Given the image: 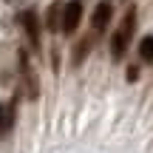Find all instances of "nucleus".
Masks as SVG:
<instances>
[{"label":"nucleus","mask_w":153,"mask_h":153,"mask_svg":"<svg viewBox=\"0 0 153 153\" xmlns=\"http://www.w3.org/2000/svg\"><path fill=\"white\" fill-rule=\"evenodd\" d=\"M133 31H136V9H128L125 11V17L119 20V26H116V31L111 34V57H114V62H119L122 57H125V51H128V45H131V37H133Z\"/></svg>","instance_id":"f257e3e1"},{"label":"nucleus","mask_w":153,"mask_h":153,"mask_svg":"<svg viewBox=\"0 0 153 153\" xmlns=\"http://www.w3.org/2000/svg\"><path fill=\"white\" fill-rule=\"evenodd\" d=\"M17 62H20V76H23V85H26V97L28 99H37L40 97V82H37V76H34V68H31V62H28V54L26 51H17Z\"/></svg>","instance_id":"f03ea898"},{"label":"nucleus","mask_w":153,"mask_h":153,"mask_svg":"<svg viewBox=\"0 0 153 153\" xmlns=\"http://www.w3.org/2000/svg\"><path fill=\"white\" fill-rule=\"evenodd\" d=\"M111 17H114V6H111L108 0L97 3V9H94V14H91V34H94V37H102V34H105Z\"/></svg>","instance_id":"7ed1b4c3"},{"label":"nucleus","mask_w":153,"mask_h":153,"mask_svg":"<svg viewBox=\"0 0 153 153\" xmlns=\"http://www.w3.org/2000/svg\"><path fill=\"white\" fill-rule=\"evenodd\" d=\"M82 20V0H68L62 9V34H74Z\"/></svg>","instance_id":"20e7f679"},{"label":"nucleus","mask_w":153,"mask_h":153,"mask_svg":"<svg viewBox=\"0 0 153 153\" xmlns=\"http://www.w3.org/2000/svg\"><path fill=\"white\" fill-rule=\"evenodd\" d=\"M20 26H23V31H26V37H28V45H31L34 51H40V20H37V14L34 11H20Z\"/></svg>","instance_id":"39448f33"},{"label":"nucleus","mask_w":153,"mask_h":153,"mask_svg":"<svg viewBox=\"0 0 153 153\" xmlns=\"http://www.w3.org/2000/svg\"><path fill=\"white\" fill-rule=\"evenodd\" d=\"M62 9H65L62 0H57V3L48 6V14H45V28H48V31H60L62 28Z\"/></svg>","instance_id":"423d86ee"},{"label":"nucleus","mask_w":153,"mask_h":153,"mask_svg":"<svg viewBox=\"0 0 153 153\" xmlns=\"http://www.w3.org/2000/svg\"><path fill=\"white\" fill-rule=\"evenodd\" d=\"M94 34H88V37H82V40H76V45H74V54H71V62L74 65H82V60H85L88 54H91V48H94Z\"/></svg>","instance_id":"0eeeda50"},{"label":"nucleus","mask_w":153,"mask_h":153,"mask_svg":"<svg viewBox=\"0 0 153 153\" xmlns=\"http://www.w3.org/2000/svg\"><path fill=\"white\" fill-rule=\"evenodd\" d=\"M139 57H142L145 62H153V34L139 40Z\"/></svg>","instance_id":"6e6552de"},{"label":"nucleus","mask_w":153,"mask_h":153,"mask_svg":"<svg viewBox=\"0 0 153 153\" xmlns=\"http://www.w3.org/2000/svg\"><path fill=\"white\" fill-rule=\"evenodd\" d=\"M125 79H128V82H136V79H139V68H136V65H128Z\"/></svg>","instance_id":"1a4fd4ad"},{"label":"nucleus","mask_w":153,"mask_h":153,"mask_svg":"<svg viewBox=\"0 0 153 153\" xmlns=\"http://www.w3.org/2000/svg\"><path fill=\"white\" fill-rule=\"evenodd\" d=\"M9 128H6V108L0 105V133H6Z\"/></svg>","instance_id":"9d476101"}]
</instances>
